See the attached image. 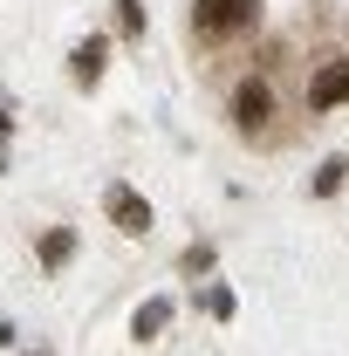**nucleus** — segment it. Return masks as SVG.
Listing matches in <instances>:
<instances>
[{
	"label": "nucleus",
	"mask_w": 349,
	"mask_h": 356,
	"mask_svg": "<svg viewBox=\"0 0 349 356\" xmlns=\"http://www.w3.org/2000/svg\"><path fill=\"white\" fill-rule=\"evenodd\" d=\"M69 254H76V233L69 226H48L42 233V267H69Z\"/></svg>",
	"instance_id": "nucleus-6"
},
{
	"label": "nucleus",
	"mask_w": 349,
	"mask_h": 356,
	"mask_svg": "<svg viewBox=\"0 0 349 356\" xmlns=\"http://www.w3.org/2000/svg\"><path fill=\"white\" fill-rule=\"evenodd\" d=\"M117 28H124V35L144 28V7H137V0H117Z\"/></svg>",
	"instance_id": "nucleus-9"
},
{
	"label": "nucleus",
	"mask_w": 349,
	"mask_h": 356,
	"mask_svg": "<svg viewBox=\"0 0 349 356\" xmlns=\"http://www.w3.org/2000/svg\"><path fill=\"white\" fill-rule=\"evenodd\" d=\"M103 55H110V42H103V35H89V42L69 55V76H76V89H96V83H103Z\"/></svg>",
	"instance_id": "nucleus-5"
},
{
	"label": "nucleus",
	"mask_w": 349,
	"mask_h": 356,
	"mask_svg": "<svg viewBox=\"0 0 349 356\" xmlns=\"http://www.w3.org/2000/svg\"><path fill=\"white\" fill-rule=\"evenodd\" d=\"M226 117H233L247 137L267 131V124H274V83H267V76H240L233 96H226Z\"/></svg>",
	"instance_id": "nucleus-2"
},
{
	"label": "nucleus",
	"mask_w": 349,
	"mask_h": 356,
	"mask_svg": "<svg viewBox=\"0 0 349 356\" xmlns=\"http://www.w3.org/2000/svg\"><path fill=\"white\" fill-rule=\"evenodd\" d=\"M165 315H172V302H144V309H137V336H158V329H165Z\"/></svg>",
	"instance_id": "nucleus-7"
},
{
	"label": "nucleus",
	"mask_w": 349,
	"mask_h": 356,
	"mask_svg": "<svg viewBox=\"0 0 349 356\" xmlns=\"http://www.w3.org/2000/svg\"><path fill=\"white\" fill-rule=\"evenodd\" d=\"M103 213L117 220V233H144V226H151V206L137 199L131 185H110V192H103Z\"/></svg>",
	"instance_id": "nucleus-4"
},
{
	"label": "nucleus",
	"mask_w": 349,
	"mask_h": 356,
	"mask_svg": "<svg viewBox=\"0 0 349 356\" xmlns=\"http://www.w3.org/2000/svg\"><path fill=\"white\" fill-rule=\"evenodd\" d=\"M261 28V0H192V35L199 42H233Z\"/></svg>",
	"instance_id": "nucleus-1"
},
{
	"label": "nucleus",
	"mask_w": 349,
	"mask_h": 356,
	"mask_svg": "<svg viewBox=\"0 0 349 356\" xmlns=\"http://www.w3.org/2000/svg\"><path fill=\"white\" fill-rule=\"evenodd\" d=\"M343 103H349V55H329L308 76V110H343Z\"/></svg>",
	"instance_id": "nucleus-3"
},
{
	"label": "nucleus",
	"mask_w": 349,
	"mask_h": 356,
	"mask_svg": "<svg viewBox=\"0 0 349 356\" xmlns=\"http://www.w3.org/2000/svg\"><path fill=\"white\" fill-rule=\"evenodd\" d=\"M343 172H349V158H329V165H322V172H315V192H322V199H329V192H336V185H343Z\"/></svg>",
	"instance_id": "nucleus-8"
}]
</instances>
